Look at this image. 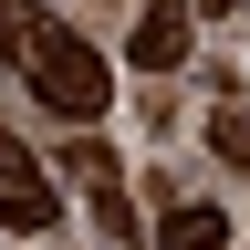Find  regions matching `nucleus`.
Returning <instances> with one entry per match:
<instances>
[{
  "label": "nucleus",
  "mask_w": 250,
  "mask_h": 250,
  "mask_svg": "<svg viewBox=\"0 0 250 250\" xmlns=\"http://www.w3.org/2000/svg\"><path fill=\"white\" fill-rule=\"evenodd\" d=\"M0 62H11V73L42 94L62 125H94V115L115 104V73H104V52H94L73 21L31 11V0H0Z\"/></svg>",
  "instance_id": "f257e3e1"
},
{
  "label": "nucleus",
  "mask_w": 250,
  "mask_h": 250,
  "mask_svg": "<svg viewBox=\"0 0 250 250\" xmlns=\"http://www.w3.org/2000/svg\"><path fill=\"white\" fill-rule=\"evenodd\" d=\"M52 219H62V188L42 177V156L0 125V229H52Z\"/></svg>",
  "instance_id": "f03ea898"
},
{
  "label": "nucleus",
  "mask_w": 250,
  "mask_h": 250,
  "mask_svg": "<svg viewBox=\"0 0 250 250\" xmlns=\"http://www.w3.org/2000/svg\"><path fill=\"white\" fill-rule=\"evenodd\" d=\"M62 167H73V188L94 198V219H104L115 240H136V219H125V188H115V167H125V156H115L104 136H73V146H62Z\"/></svg>",
  "instance_id": "7ed1b4c3"
},
{
  "label": "nucleus",
  "mask_w": 250,
  "mask_h": 250,
  "mask_svg": "<svg viewBox=\"0 0 250 250\" xmlns=\"http://www.w3.org/2000/svg\"><path fill=\"white\" fill-rule=\"evenodd\" d=\"M188 0H146V21H136V42H125V62H136V73H177L188 62Z\"/></svg>",
  "instance_id": "20e7f679"
},
{
  "label": "nucleus",
  "mask_w": 250,
  "mask_h": 250,
  "mask_svg": "<svg viewBox=\"0 0 250 250\" xmlns=\"http://www.w3.org/2000/svg\"><path fill=\"white\" fill-rule=\"evenodd\" d=\"M156 250H229V219H219V208H167Z\"/></svg>",
  "instance_id": "39448f33"
},
{
  "label": "nucleus",
  "mask_w": 250,
  "mask_h": 250,
  "mask_svg": "<svg viewBox=\"0 0 250 250\" xmlns=\"http://www.w3.org/2000/svg\"><path fill=\"white\" fill-rule=\"evenodd\" d=\"M208 146H219V167H250V104H219L208 115Z\"/></svg>",
  "instance_id": "423d86ee"
},
{
  "label": "nucleus",
  "mask_w": 250,
  "mask_h": 250,
  "mask_svg": "<svg viewBox=\"0 0 250 250\" xmlns=\"http://www.w3.org/2000/svg\"><path fill=\"white\" fill-rule=\"evenodd\" d=\"M188 11H208V21H219V11H240V0H188Z\"/></svg>",
  "instance_id": "0eeeda50"
}]
</instances>
